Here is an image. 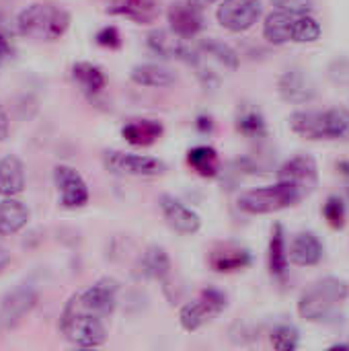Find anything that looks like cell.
Returning <instances> with one entry per match:
<instances>
[{
  "label": "cell",
  "mask_w": 349,
  "mask_h": 351,
  "mask_svg": "<svg viewBox=\"0 0 349 351\" xmlns=\"http://www.w3.org/2000/svg\"><path fill=\"white\" fill-rule=\"evenodd\" d=\"M200 51L204 56L214 58L218 64H222L228 70H237L239 68V53L228 43H224L220 39H204L200 43Z\"/></svg>",
  "instance_id": "f546056e"
},
{
  "label": "cell",
  "mask_w": 349,
  "mask_h": 351,
  "mask_svg": "<svg viewBox=\"0 0 349 351\" xmlns=\"http://www.w3.org/2000/svg\"><path fill=\"white\" fill-rule=\"evenodd\" d=\"M278 93L290 105H304L317 97V84L304 70L290 68L280 76Z\"/></svg>",
  "instance_id": "4fadbf2b"
},
{
  "label": "cell",
  "mask_w": 349,
  "mask_h": 351,
  "mask_svg": "<svg viewBox=\"0 0 349 351\" xmlns=\"http://www.w3.org/2000/svg\"><path fill=\"white\" fill-rule=\"evenodd\" d=\"M278 10H286L292 14H311L315 8L313 0H272Z\"/></svg>",
  "instance_id": "e575fe53"
},
{
  "label": "cell",
  "mask_w": 349,
  "mask_h": 351,
  "mask_svg": "<svg viewBox=\"0 0 349 351\" xmlns=\"http://www.w3.org/2000/svg\"><path fill=\"white\" fill-rule=\"evenodd\" d=\"M323 216L333 228H344L346 224V206L337 195H331L323 206Z\"/></svg>",
  "instance_id": "d6a6232c"
},
{
  "label": "cell",
  "mask_w": 349,
  "mask_h": 351,
  "mask_svg": "<svg viewBox=\"0 0 349 351\" xmlns=\"http://www.w3.org/2000/svg\"><path fill=\"white\" fill-rule=\"evenodd\" d=\"M132 80L138 86H148V88H165L175 84L177 76L171 68L158 66V64H138L132 68Z\"/></svg>",
  "instance_id": "603a6c76"
},
{
  "label": "cell",
  "mask_w": 349,
  "mask_h": 351,
  "mask_svg": "<svg viewBox=\"0 0 349 351\" xmlns=\"http://www.w3.org/2000/svg\"><path fill=\"white\" fill-rule=\"evenodd\" d=\"M323 29L321 23L311 16V14H296V23H294V37L292 41L296 43H313L321 37Z\"/></svg>",
  "instance_id": "4dcf8cb0"
},
{
  "label": "cell",
  "mask_w": 349,
  "mask_h": 351,
  "mask_svg": "<svg viewBox=\"0 0 349 351\" xmlns=\"http://www.w3.org/2000/svg\"><path fill=\"white\" fill-rule=\"evenodd\" d=\"M140 267H142V274L150 280H167L171 274V259L163 247L152 245L144 251L140 259Z\"/></svg>",
  "instance_id": "484cf974"
},
{
  "label": "cell",
  "mask_w": 349,
  "mask_h": 351,
  "mask_svg": "<svg viewBox=\"0 0 349 351\" xmlns=\"http://www.w3.org/2000/svg\"><path fill=\"white\" fill-rule=\"evenodd\" d=\"M29 222V210L23 202L14 197H4L0 202V237L16 234Z\"/></svg>",
  "instance_id": "44dd1931"
},
{
  "label": "cell",
  "mask_w": 349,
  "mask_h": 351,
  "mask_svg": "<svg viewBox=\"0 0 349 351\" xmlns=\"http://www.w3.org/2000/svg\"><path fill=\"white\" fill-rule=\"evenodd\" d=\"M237 130L243 136L251 138V140H259V138L267 136V123H265L261 111L255 109V107H249V105L239 109V113H237Z\"/></svg>",
  "instance_id": "83f0119b"
},
{
  "label": "cell",
  "mask_w": 349,
  "mask_h": 351,
  "mask_svg": "<svg viewBox=\"0 0 349 351\" xmlns=\"http://www.w3.org/2000/svg\"><path fill=\"white\" fill-rule=\"evenodd\" d=\"M210 265L218 274L241 271L247 265H251V253L245 247H239V245H222V247L212 251Z\"/></svg>",
  "instance_id": "d6986e66"
},
{
  "label": "cell",
  "mask_w": 349,
  "mask_h": 351,
  "mask_svg": "<svg viewBox=\"0 0 349 351\" xmlns=\"http://www.w3.org/2000/svg\"><path fill=\"white\" fill-rule=\"evenodd\" d=\"M35 304H37V292L27 284L6 294L0 304V331L16 329L25 321V317L35 308Z\"/></svg>",
  "instance_id": "9c48e42d"
},
{
  "label": "cell",
  "mask_w": 349,
  "mask_h": 351,
  "mask_svg": "<svg viewBox=\"0 0 349 351\" xmlns=\"http://www.w3.org/2000/svg\"><path fill=\"white\" fill-rule=\"evenodd\" d=\"M25 189V167L16 156H4L0 160V195L14 197Z\"/></svg>",
  "instance_id": "7402d4cb"
},
{
  "label": "cell",
  "mask_w": 349,
  "mask_h": 351,
  "mask_svg": "<svg viewBox=\"0 0 349 351\" xmlns=\"http://www.w3.org/2000/svg\"><path fill=\"white\" fill-rule=\"evenodd\" d=\"M72 78L76 80V84L80 86L82 93H86L88 97L99 95L105 84H107V76L105 72L91 62H78L72 66Z\"/></svg>",
  "instance_id": "d4e9b609"
},
{
  "label": "cell",
  "mask_w": 349,
  "mask_h": 351,
  "mask_svg": "<svg viewBox=\"0 0 349 351\" xmlns=\"http://www.w3.org/2000/svg\"><path fill=\"white\" fill-rule=\"evenodd\" d=\"M278 181H288L292 183L304 197L311 195L317 185H319V169L313 156L309 154H298L284 162L278 171Z\"/></svg>",
  "instance_id": "30bf717a"
},
{
  "label": "cell",
  "mask_w": 349,
  "mask_h": 351,
  "mask_svg": "<svg viewBox=\"0 0 349 351\" xmlns=\"http://www.w3.org/2000/svg\"><path fill=\"white\" fill-rule=\"evenodd\" d=\"M304 195L288 181H278L276 185H265L257 189H249L239 197V210L251 216L274 214L302 202Z\"/></svg>",
  "instance_id": "277c9868"
},
{
  "label": "cell",
  "mask_w": 349,
  "mask_h": 351,
  "mask_svg": "<svg viewBox=\"0 0 349 351\" xmlns=\"http://www.w3.org/2000/svg\"><path fill=\"white\" fill-rule=\"evenodd\" d=\"M10 51H12V49H6V47H2V45H0V64L4 62V58H6Z\"/></svg>",
  "instance_id": "60d3db41"
},
{
  "label": "cell",
  "mask_w": 349,
  "mask_h": 351,
  "mask_svg": "<svg viewBox=\"0 0 349 351\" xmlns=\"http://www.w3.org/2000/svg\"><path fill=\"white\" fill-rule=\"evenodd\" d=\"M105 167L113 175H128V177H158L165 175L167 171V165L158 158L119 152V150L105 152Z\"/></svg>",
  "instance_id": "52a82bcc"
},
{
  "label": "cell",
  "mask_w": 349,
  "mask_h": 351,
  "mask_svg": "<svg viewBox=\"0 0 349 351\" xmlns=\"http://www.w3.org/2000/svg\"><path fill=\"white\" fill-rule=\"evenodd\" d=\"M349 296V286L346 280L339 278H323L319 282H315L309 290L302 292L300 300H298V315L304 321L317 323V321H325L327 317H331V313L341 306Z\"/></svg>",
  "instance_id": "3957f363"
},
{
  "label": "cell",
  "mask_w": 349,
  "mask_h": 351,
  "mask_svg": "<svg viewBox=\"0 0 349 351\" xmlns=\"http://www.w3.org/2000/svg\"><path fill=\"white\" fill-rule=\"evenodd\" d=\"M158 206H160L169 226L175 228L177 232H181V234H195L200 230L202 218L191 208H187L183 202H179L177 197L165 193V195H160Z\"/></svg>",
  "instance_id": "2e32d148"
},
{
  "label": "cell",
  "mask_w": 349,
  "mask_h": 351,
  "mask_svg": "<svg viewBox=\"0 0 349 351\" xmlns=\"http://www.w3.org/2000/svg\"><path fill=\"white\" fill-rule=\"evenodd\" d=\"M68 27H70L68 10L47 2L29 4L16 16L19 33L35 41H56L68 31Z\"/></svg>",
  "instance_id": "6da1fadb"
},
{
  "label": "cell",
  "mask_w": 349,
  "mask_h": 351,
  "mask_svg": "<svg viewBox=\"0 0 349 351\" xmlns=\"http://www.w3.org/2000/svg\"><path fill=\"white\" fill-rule=\"evenodd\" d=\"M60 329L66 335V339L80 348H97L107 341V331L101 319L91 313H84L76 296H72L68 306L64 308Z\"/></svg>",
  "instance_id": "5b68a950"
},
{
  "label": "cell",
  "mask_w": 349,
  "mask_h": 351,
  "mask_svg": "<svg viewBox=\"0 0 349 351\" xmlns=\"http://www.w3.org/2000/svg\"><path fill=\"white\" fill-rule=\"evenodd\" d=\"M202 8H197L195 4H191L189 0H179L173 2L167 10L169 16V25L171 31L183 39H191L195 37L202 29H204V16L200 12Z\"/></svg>",
  "instance_id": "9a60e30c"
},
{
  "label": "cell",
  "mask_w": 349,
  "mask_h": 351,
  "mask_svg": "<svg viewBox=\"0 0 349 351\" xmlns=\"http://www.w3.org/2000/svg\"><path fill=\"white\" fill-rule=\"evenodd\" d=\"M191 4H195L197 8H204V6H210V4H214V2H218V0H189Z\"/></svg>",
  "instance_id": "ab89813d"
},
{
  "label": "cell",
  "mask_w": 349,
  "mask_h": 351,
  "mask_svg": "<svg viewBox=\"0 0 349 351\" xmlns=\"http://www.w3.org/2000/svg\"><path fill=\"white\" fill-rule=\"evenodd\" d=\"M10 263V253H8V249L6 247H2L0 245V274L6 269V265Z\"/></svg>",
  "instance_id": "74e56055"
},
{
  "label": "cell",
  "mask_w": 349,
  "mask_h": 351,
  "mask_svg": "<svg viewBox=\"0 0 349 351\" xmlns=\"http://www.w3.org/2000/svg\"><path fill=\"white\" fill-rule=\"evenodd\" d=\"M290 128L294 134L306 140H341L349 142L348 109L327 111H296L290 115Z\"/></svg>",
  "instance_id": "7a4b0ae2"
},
{
  "label": "cell",
  "mask_w": 349,
  "mask_h": 351,
  "mask_svg": "<svg viewBox=\"0 0 349 351\" xmlns=\"http://www.w3.org/2000/svg\"><path fill=\"white\" fill-rule=\"evenodd\" d=\"M121 136L132 146H150L163 136V123L156 119H134L121 128Z\"/></svg>",
  "instance_id": "cb8c5ba5"
},
{
  "label": "cell",
  "mask_w": 349,
  "mask_h": 351,
  "mask_svg": "<svg viewBox=\"0 0 349 351\" xmlns=\"http://www.w3.org/2000/svg\"><path fill=\"white\" fill-rule=\"evenodd\" d=\"M148 47L165 60H181L191 66H197L202 60V56L195 49H191L183 37L165 29H154L148 33Z\"/></svg>",
  "instance_id": "7c38bea8"
},
{
  "label": "cell",
  "mask_w": 349,
  "mask_h": 351,
  "mask_svg": "<svg viewBox=\"0 0 349 351\" xmlns=\"http://www.w3.org/2000/svg\"><path fill=\"white\" fill-rule=\"evenodd\" d=\"M323 255H325V247L315 232L296 234L290 245V251H288V259L300 267H313V265L321 263Z\"/></svg>",
  "instance_id": "e0dca14e"
},
{
  "label": "cell",
  "mask_w": 349,
  "mask_h": 351,
  "mask_svg": "<svg viewBox=\"0 0 349 351\" xmlns=\"http://www.w3.org/2000/svg\"><path fill=\"white\" fill-rule=\"evenodd\" d=\"M97 43L103 45V47H109V49H117L121 45V35L117 31V27L109 25V27H103L97 35H95Z\"/></svg>",
  "instance_id": "d590c367"
},
{
  "label": "cell",
  "mask_w": 349,
  "mask_h": 351,
  "mask_svg": "<svg viewBox=\"0 0 349 351\" xmlns=\"http://www.w3.org/2000/svg\"><path fill=\"white\" fill-rule=\"evenodd\" d=\"M53 183L64 208H80L88 202V187L72 167L58 165L53 169Z\"/></svg>",
  "instance_id": "5bb4252c"
},
{
  "label": "cell",
  "mask_w": 349,
  "mask_h": 351,
  "mask_svg": "<svg viewBox=\"0 0 349 351\" xmlns=\"http://www.w3.org/2000/svg\"><path fill=\"white\" fill-rule=\"evenodd\" d=\"M327 76L335 86L349 88V58H335L327 66Z\"/></svg>",
  "instance_id": "836d02e7"
},
{
  "label": "cell",
  "mask_w": 349,
  "mask_h": 351,
  "mask_svg": "<svg viewBox=\"0 0 349 351\" xmlns=\"http://www.w3.org/2000/svg\"><path fill=\"white\" fill-rule=\"evenodd\" d=\"M261 12V0H224L216 10V19L224 29L241 33L251 29L259 21Z\"/></svg>",
  "instance_id": "ba28073f"
},
{
  "label": "cell",
  "mask_w": 349,
  "mask_h": 351,
  "mask_svg": "<svg viewBox=\"0 0 349 351\" xmlns=\"http://www.w3.org/2000/svg\"><path fill=\"white\" fill-rule=\"evenodd\" d=\"M109 14L125 16L134 23L148 25L154 23L158 16V4L154 0H109L107 4Z\"/></svg>",
  "instance_id": "ac0fdd59"
},
{
  "label": "cell",
  "mask_w": 349,
  "mask_h": 351,
  "mask_svg": "<svg viewBox=\"0 0 349 351\" xmlns=\"http://www.w3.org/2000/svg\"><path fill=\"white\" fill-rule=\"evenodd\" d=\"M294 23H296V14L286 10H274L272 14L265 16L263 37L274 45H284L294 37Z\"/></svg>",
  "instance_id": "ffe728a7"
},
{
  "label": "cell",
  "mask_w": 349,
  "mask_h": 351,
  "mask_svg": "<svg viewBox=\"0 0 349 351\" xmlns=\"http://www.w3.org/2000/svg\"><path fill=\"white\" fill-rule=\"evenodd\" d=\"M224 308H226V296L220 290L210 288V290H204V294L197 300L187 302L181 308L179 323L185 331H197L206 323H210L214 317H218Z\"/></svg>",
  "instance_id": "8992f818"
},
{
  "label": "cell",
  "mask_w": 349,
  "mask_h": 351,
  "mask_svg": "<svg viewBox=\"0 0 349 351\" xmlns=\"http://www.w3.org/2000/svg\"><path fill=\"white\" fill-rule=\"evenodd\" d=\"M6 136H8V115H6L4 107L0 105V142L6 140Z\"/></svg>",
  "instance_id": "8d00e7d4"
},
{
  "label": "cell",
  "mask_w": 349,
  "mask_h": 351,
  "mask_svg": "<svg viewBox=\"0 0 349 351\" xmlns=\"http://www.w3.org/2000/svg\"><path fill=\"white\" fill-rule=\"evenodd\" d=\"M288 251H286V237H284V228L280 224L274 226L272 232V241H269V269L274 276L284 278L288 271Z\"/></svg>",
  "instance_id": "f1b7e54d"
},
{
  "label": "cell",
  "mask_w": 349,
  "mask_h": 351,
  "mask_svg": "<svg viewBox=\"0 0 349 351\" xmlns=\"http://www.w3.org/2000/svg\"><path fill=\"white\" fill-rule=\"evenodd\" d=\"M187 162L202 177H216L218 171H220V158H218V152L212 146H195V148H191L189 154H187Z\"/></svg>",
  "instance_id": "4316f807"
},
{
  "label": "cell",
  "mask_w": 349,
  "mask_h": 351,
  "mask_svg": "<svg viewBox=\"0 0 349 351\" xmlns=\"http://www.w3.org/2000/svg\"><path fill=\"white\" fill-rule=\"evenodd\" d=\"M117 290H119V284L111 278H105V280H99L88 290H84L82 294H76V298L84 313H91V315L103 319L115 311Z\"/></svg>",
  "instance_id": "8fae6325"
},
{
  "label": "cell",
  "mask_w": 349,
  "mask_h": 351,
  "mask_svg": "<svg viewBox=\"0 0 349 351\" xmlns=\"http://www.w3.org/2000/svg\"><path fill=\"white\" fill-rule=\"evenodd\" d=\"M298 341H300V333L292 325H280L272 333V346L278 351L296 350L298 348Z\"/></svg>",
  "instance_id": "1f68e13d"
},
{
  "label": "cell",
  "mask_w": 349,
  "mask_h": 351,
  "mask_svg": "<svg viewBox=\"0 0 349 351\" xmlns=\"http://www.w3.org/2000/svg\"><path fill=\"white\" fill-rule=\"evenodd\" d=\"M339 171L344 175V185H346V193L349 195V162H341L339 165Z\"/></svg>",
  "instance_id": "f35d334b"
}]
</instances>
